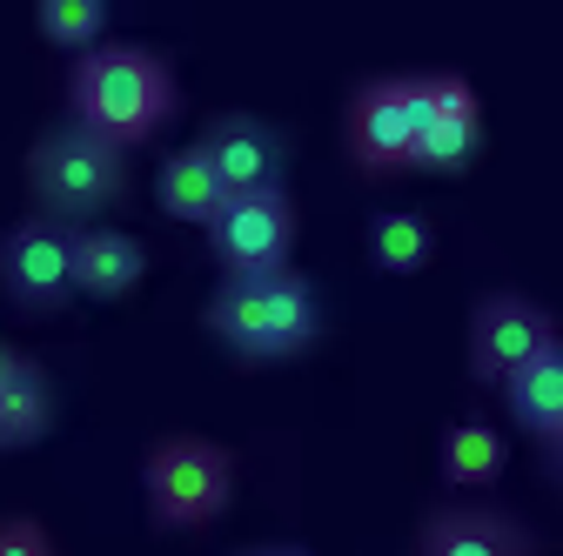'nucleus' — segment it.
<instances>
[{
  "label": "nucleus",
  "mask_w": 563,
  "mask_h": 556,
  "mask_svg": "<svg viewBox=\"0 0 563 556\" xmlns=\"http://www.w3.org/2000/svg\"><path fill=\"white\" fill-rule=\"evenodd\" d=\"M181 108V81H175V60L148 41H101L88 54H75L67 67V114L81 127L108 134V142L134 148V142H155V134L175 121Z\"/></svg>",
  "instance_id": "f257e3e1"
},
{
  "label": "nucleus",
  "mask_w": 563,
  "mask_h": 556,
  "mask_svg": "<svg viewBox=\"0 0 563 556\" xmlns=\"http://www.w3.org/2000/svg\"><path fill=\"white\" fill-rule=\"evenodd\" d=\"M201 322L242 363H289L322 342V296L296 262L262 275H222L201 302Z\"/></svg>",
  "instance_id": "f03ea898"
},
{
  "label": "nucleus",
  "mask_w": 563,
  "mask_h": 556,
  "mask_svg": "<svg viewBox=\"0 0 563 556\" xmlns=\"http://www.w3.org/2000/svg\"><path fill=\"white\" fill-rule=\"evenodd\" d=\"M21 175L34 194V215H54L67 229H95L128 194V148L67 114V121H47L27 142Z\"/></svg>",
  "instance_id": "7ed1b4c3"
},
{
  "label": "nucleus",
  "mask_w": 563,
  "mask_h": 556,
  "mask_svg": "<svg viewBox=\"0 0 563 556\" xmlns=\"http://www.w3.org/2000/svg\"><path fill=\"white\" fill-rule=\"evenodd\" d=\"M141 503L162 530H208L235 503V449L201 430L155 436L141 449Z\"/></svg>",
  "instance_id": "20e7f679"
},
{
  "label": "nucleus",
  "mask_w": 563,
  "mask_h": 556,
  "mask_svg": "<svg viewBox=\"0 0 563 556\" xmlns=\"http://www.w3.org/2000/svg\"><path fill=\"white\" fill-rule=\"evenodd\" d=\"M342 148L356 175L389 181L416 168V81L409 75H369L342 101Z\"/></svg>",
  "instance_id": "39448f33"
},
{
  "label": "nucleus",
  "mask_w": 563,
  "mask_h": 556,
  "mask_svg": "<svg viewBox=\"0 0 563 556\" xmlns=\"http://www.w3.org/2000/svg\"><path fill=\"white\" fill-rule=\"evenodd\" d=\"M0 296L21 315H60L75 302V229L54 215H21L0 229Z\"/></svg>",
  "instance_id": "423d86ee"
},
{
  "label": "nucleus",
  "mask_w": 563,
  "mask_h": 556,
  "mask_svg": "<svg viewBox=\"0 0 563 556\" xmlns=\"http://www.w3.org/2000/svg\"><path fill=\"white\" fill-rule=\"evenodd\" d=\"M563 335V322L523 296V289H489L470 302V329H463V356H470V376L489 382V389H504L537 349H550V342Z\"/></svg>",
  "instance_id": "0eeeda50"
},
{
  "label": "nucleus",
  "mask_w": 563,
  "mask_h": 556,
  "mask_svg": "<svg viewBox=\"0 0 563 556\" xmlns=\"http://www.w3.org/2000/svg\"><path fill=\"white\" fill-rule=\"evenodd\" d=\"M208 255L222 262V275H262V268H289L296 235H302V208L289 188H262V194H229L222 215L201 229Z\"/></svg>",
  "instance_id": "6e6552de"
},
{
  "label": "nucleus",
  "mask_w": 563,
  "mask_h": 556,
  "mask_svg": "<svg viewBox=\"0 0 563 556\" xmlns=\"http://www.w3.org/2000/svg\"><path fill=\"white\" fill-rule=\"evenodd\" d=\"M416 81V168L463 175L483 155V94L456 67H422Z\"/></svg>",
  "instance_id": "1a4fd4ad"
},
{
  "label": "nucleus",
  "mask_w": 563,
  "mask_h": 556,
  "mask_svg": "<svg viewBox=\"0 0 563 556\" xmlns=\"http://www.w3.org/2000/svg\"><path fill=\"white\" fill-rule=\"evenodd\" d=\"M195 148L216 162L222 188L229 194H262V188H289V134H282L268 114H249V108H222L208 114Z\"/></svg>",
  "instance_id": "9d476101"
},
{
  "label": "nucleus",
  "mask_w": 563,
  "mask_h": 556,
  "mask_svg": "<svg viewBox=\"0 0 563 556\" xmlns=\"http://www.w3.org/2000/svg\"><path fill=\"white\" fill-rule=\"evenodd\" d=\"M409 556H537V530L483 497H456L416 523Z\"/></svg>",
  "instance_id": "9b49d317"
},
{
  "label": "nucleus",
  "mask_w": 563,
  "mask_h": 556,
  "mask_svg": "<svg viewBox=\"0 0 563 556\" xmlns=\"http://www.w3.org/2000/svg\"><path fill=\"white\" fill-rule=\"evenodd\" d=\"M141 275H148V248H141V235H128L114 222L75 229V289L88 302H121L128 289H141Z\"/></svg>",
  "instance_id": "f8f14e48"
},
{
  "label": "nucleus",
  "mask_w": 563,
  "mask_h": 556,
  "mask_svg": "<svg viewBox=\"0 0 563 556\" xmlns=\"http://www.w3.org/2000/svg\"><path fill=\"white\" fill-rule=\"evenodd\" d=\"M504 415H510L530 443H543V436L563 430V335L550 342V349H537V356L504 382Z\"/></svg>",
  "instance_id": "ddd939ff"
},
{
  "label": "nucleus",
  "mask_w": 563,
  "mask_h": 556,
  "mask_svg": "<svg viewBox=\"0 0 563 556\" xmlns=\"http://www.w3.org/2000/svg\"><path fill=\"white\" fill-rule=\"evenodd\" d=\"M54 409H60V396H54L47 363L14 356V369L0 376V449H34L54 430Z\"/></svg>",
  "instance_id": "4468645a"
},
{
  "label": "nucleus",
  "mask_w": 563,
  "mask_h": 556,
  "mask_svg": "<svg viewBox=\"0 0 563 556\" xmlns=\"http://www.w3.org/2000/svg\"><path fill=\"white\" fill-rule=\"evenodd\" d=\"M155 201H162V215H175V222H195V229H208L222 215V201H229V188H222V175H216V162H208L195 142L188 148H168L162 155V168H155Z\"/></svg>",
  "instance_id": "2eb2a0df"
},
{
  "label": "nucleus",
  "mask_w": 563,
  "mask_h": 556,
  "mask_svg": "<svg viewBox=\"0 0 563 556\" xmlns=\"http://www.w3.org/2000/svg\"><path fill=\"white\" fill-rule=\"evenodd\" d=\"M443 482L450 490H463V497H476V490H489V482L504 476V463H510V443H504V430L497 423H483V415H456V423L443 430Z\"/></svg>",
  "instance_id": "dca6fc26"
},
{
  "label": "nucleus",
  "mask_w": 563,
  "mask_h": 556,
  "mask_svg": "<svg viewBox=\"0 0 563 556\" xmlns=\"http://www.w3.org/2000/svg\"><path fill=\"white\" fill-rule=\"evenodd\" d=\"M363 248H369V262L383 275H416L437 255V222L422 215V208H383V215H369V229H363Z\"/></svg>",
  "instance_id": "f3484780"
},
{
  "label": "nucleus",
  "mask_w": 563,
  "mask_h": 556,
  "mask_svg": "<svg viewBox=\"0 0 563 556\" xmlns=\"http://www.w3.org/2000/svg\"><path fill=\"white\" fill-rule=\"evenodd\" d=\"M34 27H41V41H54L67 54H88L108 41V0H41Z\"/></svg>",
  "instance_id": "a211bd4d"
},
{
  "label": "nucleus",
  "mask_w": 563,
  "mask_h": 556,
  "mask_svg": "<svg viewBox=\"0 0 563 556\" xmlns=\"http://www.w3.org/2000/svg\"><path fill=\"white\" fill-rule=\"evenodd\" d=\"M0 556H60V543H54V530L41 523V516H0Z\"/></svg>",
  "instance_id": "6ab92c4d"
},
{
  "label": "nucleus",
  "mask_w": 563,
  "mask_h": 556,
  "mask_svg": "<svg viewBox=\"0 0 563 556\" xmlns=\"http://www.w3.org/2000/svg\"><path fill=\"white\" fill-rule=\"evenodd\" d=\"M537 463H543V476H550V482H556V490H563V430L537 443Z\"/></svg>",
  "instance_id": "aec40b11"
},
{
  "label": "nucleus",
  "mask_w": 563,
  "mask_h": 556,
  "mask_svg": "<svg viewBox=\"0 0 563 556\" xmlns=\"http://www.w3.org/2000/svg\"><path fill=\"white\" fill-rule=\"evenodd\" d=\"M235 556H316V549H302V543H249Z\"/></svg>",
  "instance_id": "412c9836"
},
{
  "label": "nucleus",
  "mask_w": 563,
  "mask_h": 556,
  "mask_svg": "<svg viewBox=\"0 0 563 556\" xmlns=\"http://www.w3.org/2000/svg\"><path fill=\"white\" fill-rule=\"evenodd\" d=\"M14 356H21V349H8V342H0V376H8V369H14Z\"/></svg>",
  "instance_id": "4be33fe9"
}]
</instances>
